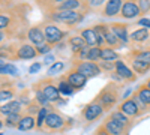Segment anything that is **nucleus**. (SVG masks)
Returning <instances> with one entry per match:
<instances>
[{
	"mask_svg": "<svg viewBox=\"0 0 150 135\" xmlns=\"http://www.w3.org/2000/svg\"><path fill=\"white\" fill-rule=\"evenodd\" d=\"M120 90H122V86H119L117 83H107L104 87L98 92V95L95 96V102H98L104 108V111H110L112 110L117 102H119V98H120Z\"/></svg>",
	"mask_w": 150,
	"mask_h": 135,
	"instance_id": "1",
	"label": "nucleus"
},
{
	"mask_svg": "<svg viewBox=\"0 0 150 135\" xmlns=\"http://www.w3.org/2000/svg\"><path fill=\"white\" fill-rule=\"evenodd\" d=\"M57 84H59V78H54V77H45L44 80L41 81H38L35 84V87H38L44 95L45 98L51 102H59L60 99V92H59V87H57Z\"/></svg>",
	"mask_w": 150,
	"mask_h": 135,
	"instance_id": "2",
	"label": "nucleus"
},
{
	"mask_svg": "<svg viewBox=\"0 0 150 135\" xmlns=\"http://www.w3.org/2000/svg\"><path fill=\"white\" fill-rule=\"evenodd\" d=\"M87 11H57V12H50L48 18L56 23H63L68 26H75L78 24L84 17Z\"/></svg>",
	"mask_w": 150,
	"mask_h": 135,
	"instance_id": "3",
	"label": "nucleus"
},
{
	"mask_svg": "<svg viewBox=\"0 0 150 135\" xmlns=\"http://www.w3.org/2000/svg\"><path fill=\"white\" fill-rule=\"evenodd\" d=\"M71 125H74V120L65 117L63 114L57 111H51L47 116L44 126L47 128V131H51V132H65Z\"/></svg>",
	"mask_w": 150,
	"mask_h": 135,
	"instance_id": "4",
	"label": "nucleus"
},
{
	"mask_svg": "<svg viewBox=\"0 0 150 135\" xmlns=\"http://www.w3.org/2000/svg\"><path fill=\"white\" fill-rule=\"evenodd\" d=\"M72 69L78 71L80 74L89 80V78H95L98 75H101L102 71L99 68L98 63L95 62H89V60H84V62H72Z\"/></svg>",
	"mask_w": 150,
	"mask_h": 135,
	"instance_id": "5",
	"label": "nucleus"
},
{
	"mask_svg": "<svg viewBox=\"0 0 150 135\" xmlns=\"http://www.w3.org/2000/svg\"><path fill=\"white\" fill-rule=\"evenodd\" d=\"M44 33H45L47 44L51 45V47L57 45V44L68 35L65 30L59 29L57 26H54V24H45V26H44Z\"/></svg>",
	"mask_w": 150,
	"mask_h": 135,
	"instance_id": "6",
	"label": "nucleus"
},
{
	"mask_svg": "<svg viewBox=\"0 0 150 135\" xmlns=\"http://www.w3.org/2000/svg\"><path fill=\"white\" fill-rule=\"evenodd\" d=\"M119 111H122L125 116H128L129 119H135V117H138L141 116V110L138 107V104L135 102V99L131 96V98H126V99H123L119 105Z\"/></svg>",
	"mask_w": 150,
	"mask_h": 135,
	"instance_id": "7",
	"label": "nucleus"
},
{
	"mask_svg": "<svg viewBox=\"0 0 150 135\" xmlns=\"http://www.w3.org/2000/svg\"><path fill=\"white\" fill-rule=\"evenodd\" d=\"M26 38L29 39V44H32V45H33V47H36V48H39V47H42V45H45V44H47L44 29H42V27H39V26L29 27Z\"/></svg>",
	"mask_w": 150,
	"mask_h": 135,
	"instance_id": "8",
	"label": "nucleus"
},
{
	"mask_svg": "<svg viewBox=\"0 0 150 135\" xmlns=\"http://www.w3.org/2000/svg\"><path fill=\"white\" fill-rule=\"evenodd\" d=\"M102 113H104V108L99 105L98 102L92 101V102H89L87 105H84L83 111H81V116L87 122H95V120H98L99 117L102 116Z\"/></svg>",
	"mask_w": 150,
	"mask_h": 135,
	"instance_id": "9",
	"label": "nucleus"
},
{
	"mask_svg": "<svg viewBox=\"0 0 150 135\" xmlns=\"http://www.w3.org/2000/svg\"><path fill=\"white\" fill-rule=\"evenodd\" d=\"M66 78V81L72 86V89L75 92H78L81 89L86 87V84H87V78L83 75V74H80L78 71H75V69H71L66 75H63Z\"/></svg>",
	"mask_w": 150,
	"mask_h": 135,
	"instance_id": "10",
	"label": "nucleus"
},
{
	"mask_svg": "<svg viewBox=\"0 0 150 135\" xmlns=\"http://www.w3.org/2000/svg\"><path fill=\"white\" fill-rule=\"evenodd\" d=\"M114 71H116L117 77L120 80H125V81H128V83H132V81L137 80V74L129 66H126V63H125L122 59L116 60V69Z\"/></svg>",
	"mask_w": 150,
	"mask_h": 135,
	"instance_id": "11",
	"label": "nucleus"
},
{
	"mask_svg": "<svg viewBox=\"0 0 150 135\" xmlns=\"http://www.w3.org/2000/svg\"><path fill=\"white\" fill-rule=\"evenodd\" d=\"M21 42H15V41H6L3 45H0V59H6V60H15L17 57V51Z\"/></svg>",
	"mask_w": 150,
	"mask_h": 135,
	"instance_id": "12",
	"label": "nucleus"
},
{
	"mask_svg": "<svg viewBox=\"0 0 150 135\" xmlns=\"http://www.w3.org/2000/svg\"><path fill=\"white\" fill-rule=\"evenodd\" d=\"M141 15L138 3L137 2H123L122 11H120V17L125 20H135Z\"/></svg>",
	"mask_w": 150,
	"mask_h": 135,
	"instance_id": "13",
	"label": "nucleus"
},
{
	"mask_svg": "<svg viewBox=\"0 0 150 135\" xmlns=\"http://www.w3.org/2000/svg\"><path fill=\"white\" fill-rule=\"evenodd\" d=\"M35 57H38L36 47H33L32 44H27V42H21L18 47L15 60H32Z\"/></svg>",
	"mask_w": 150,
	"mask_h": 135,
	"instance_id": "14",
	"label": "nucleus"
},
{
	"mask_svg": "<svg viewBox=\"0 0 150 135\" xmlns=\"http://www.w3.org/2000/svg\"><path fill=\"white\" fill-rule=\"evenodd\" d=\"M110 29L111 32L114 33L117 36V39L122 42V44H128L131 39H129V33H128V29L129 26L128 24H125V23H111L110 24Z\"/></svg>",
	"mask_w": 150,
	"mask_h": 135,
	"instance_id": "15",
	"label": "nucleus"
},
{
	"mask_svg": "<svg viewBox=\"0 0 150 135\" xmlns=\"http://www.w3.org/2000/svg\"><path fill=\"white\" fill-rule=\"evenodd\" d=\"M122 6H123L122 0H108V2H105V5H104V9H102V14L101 15H104L107 18L120 15Z\"/></svg>",
	"mask_w": 150,
	"mask_h": 135,
	"instance_id": "16",
	"label": "nucleus"
},
{
	"mask_svg": "<svg viewBox=\"0 0 150 135\" xmlns=\"http://www.w3.org/2000/svg\"><path fill=\"white\" fill-rule=\"evenodd\" d=\"M15 93H17L15 86L12 84L11 81L5 80L2 89H0V102H9V101H12V98H15Z\"/></svg>",
	"mask_w": 150,
	"mask_h": 135,
	"instance_id": "17",
	"label": "nucleus"
},
{
	"mask_svg": "<svg viewBox=\"0 0 150 135\" xmlns=\"http://www.w3.org/2000/svg\"><path fill=\"white\" fill-rule=\"evenodd\" d=\"M108 119L110 120H112V122H116L117 125H120L125 131H129V128H131V125H132V122H131V119L128 117V116H125L122 111H111L110 113V116H108Z\"/></svg>",
	"mask_w": 150,
	"mask_h": 135,
	"instance_id": "18",
	"label": "nucleus"
},
{
	"mask_svg": "<svg viewBox=\"0 0 150 135\" xmlns=\"http://www.w3.org/2000/svg\"><path fill=\"white\" fill-rule=\"evenodd\" d=\"M80 36L84 39L86 45L89 47V48L98 47V35H96V32H95V29H93V27L81 30V35H80Z\"/></svg>",
	"mask_w": 150,
	"mask_h": 135,
	"instance_id": "19",
	"label": "nucleus"
},
{
	"mask_svg": "<svg viewBox=\"0 0 150 135\" xmlns=\"http://www.w3.org/2000/svg\"><path fill=\"white\" fill-rule=\"evenodd\" d=\"M68 44H69L71 50L74 53V57L77 56L80 51L86 50V48H89V47L86 45V42H84V39L81 38V36H71V38L68 39Z\"/></svg>",
	"mask_w": 150,
	"mask_h": 135,
	"instance_id": "20",
	"label": "nucleus"
},
{
	"mask_svg": "<svg viewBox=\"0 0 150 135\" xmlns=\"http://www.w3.org/2000/svg\"><path fill=\"white\" fill-rule=\"evenodd\" d=\"M134 95L141 101V104H143L146 108L150 110V89L147 87L146 84H141L140 87L134 92Z\"/></svg>",
	"mask_w": 150,
	"mask_h": 135,
	"instance_id": "21",
	"label": "nucleus"
},
{
	"mask_svg": "<svg viewBox=\"0 0 150 135\" xmlns=\"http://www.w3.org/2000/svg\"><path fill=\"white\" fill-rule=\"evenodd\" d=\"M149 38H150V33H149V30L144 29V27L134 30V32L131 33V36H129V39H131L132 42H135V44H143V42L149 41Z\"/></svg>",
	"mask_w": 150,
	"mask_h": 135,
	"instance_id": "22",
	"label": "nucleus"
},
{
	"mask_svg": "<svg viewBox=\"0 0 150 135\" xmlns=\"http://www.w3.org/2000/svg\"><path fill=\"white\" fill-rule=\"evenodd\" d=\"M102 126L107 129V132H108L110 135H125V134H126V131H125L120 125H117L116 122H112V120H110V119H107V120L104 122Z\"/></svg>",
	"mask_w": 150,
	"mask_h": 135,
	"instance_id": "23",
	"label": "nucleus"
},
{
	"mask_svg": "<svg viewBox=\"0 0 150 135\" xmlns=\"http://www.w3.org/2000/svg\"><path fill=\"white\" fill-rule=\"evenodd\" d=\"M119 59H120V54L114 50V48L104 47L101 50V60L102 62H116Z\"/></svg>",
	"mask_w": 150,
	"mask_h": 135,
	"instance_id": "24",
	"label": "nucleus"
},
{
	"mask_svg": "<svg viewBox=\"0 0 150 135\" xmlns=\"http://www.w3.org/2000/svg\"><path fill=\"white\" fill-rule=\"evenodd\" d=\"M129 65L132 66V71L135 74H146L150 69L149 63L143 62V60H138V59H134V57H129Z\"/></svg>",
	"mask_w": 150,
	"mask_h": 135,
	"instance_id": "25",
	"label": "nucleus"
},
{
	"mask_svg": "<svg viewBox=\"0 0 150 135\" xmlns=\"http://www.w3.org/2000/svg\"><path fill=\"white\" fill-rule=\"evenodd\" d=\"M36 126V117L33 116H27V114H23V119L18 123L17 129L18 131H30Z\"/></svg>",
	"mask_w": 150,
	"mask_h": 135,
	"instance_id": "26",
	"label": "nucleus"
},
{
	"mask_svg": "<svg viewBox=\"0 0 150 135\" xmlns=\"http://www.w3.org/2000/svg\"><path fill=\"white\" fill-rule=\"evenodd\" d=\"M57 87H59V92L60 95H65V96H72L75 93V90L72 89V86L66 81V78L62 75L59 77V84H57Z\"/></svg>",
	"mask_w": 150,
	"mask_h": 135,
	"instance_id": "27",
	"label": "nucleus"
},
{
	"mask_svg": "<svg viewBox=\"0 0 150 135\" xmlns=\"http://www.w3.org/2000/svg\"><path fill=\"white\" fill-rule=\"evenodd\" d=\"M126 57L138 59V60H143V62L150 65V50H132L126 54Z\"/></svg>",
	"mask_w": 150,
	"mask_h": 135,
	"instance_id": "28",
	"label": "nucleus"
},
{
	"mask_svg": "<svg viewBox=\"0 0 150 135\" xmlns=\"http://www.w3.org/2000/svg\"><path fill=\"white\" fill-rule=\"evenodd\" d=\"M33 92H35V98H33V99H35L38 104H39L41 107H45V108H51V110H54V108L51 107V102H50V101L47 99L45 95H44L39 89H38V87H33Z\"/></svg>",
	"mask_w": 150,
	"mask_h": 135,
	"instance_id": "29",
	"label": "nucleus"
},
{
	"mask_svg": "<svg viewBox=\"0 0 150 135\" xmlns=\"http://www.w3.org/2000/svg\"><path fill=\"white\" fill-rule=\"evenodd\" d=\"M51 111H54V110H51V108H45V107L41 108V111L38 113V116H36V128H38V129H42V128H44L45 120H47V116L51 113Z\"/></svg>",
	"mask_w": 150,
	"mask_h": 135,
	"instance_id": "30",
	"label": "nucleus"
},
{
	"mask_svg": "<svg viewBox=\"0 0 150 135\" xmlns=\"http://www.w3.org/2000/svg\"><path fill=\"white\" fill-rule=\"evenodd\" d=\"M17 74H18V69L12 63H0V77H5V75L15 77Z\"/></svg>",
	"mask_w": 150,
	"mask_h": 135,
	"instance_id": "31",
	"label": "nucleus"
},
{
	"mask_svg": "<svg viewBox=\"0 0 150 135\" xmlns=\"http://www.w3.org/2000/svg\"><path fill=\"white\" fill-rule=\"evenodd\" d=\"M65 66H66L65 62H54L51 66L48 68V71H47V77H54V75H57V74L63 72Z\"/></svg>",
	"mask_w": 150,
	"mask_h": 135,
	"instance_id": "32",
	"label": "nucleus"
},
{
	"mask_svg": "<svg viewBox=\"0 0 150 135\" xmlns=\"http://www.w3.org/2000/svg\"><path fill=\"white\" fill-rule=\"evenodd\" d=\"M21 119H23V114L12 113V114H9V116L5 119V125H6V126H9V128H17V126H18V123L21 122Z\"/></svg>",
	"mask_w": 150,
	"mask_h": 135,
	"instance_id": "33",
	"label": "nucleus"
},
{
	"mask_svg": "<svg viewBox=\"0 0 150 135\" xmlns=\"http://www.w3.org/2000/svg\"><path fill=\"white\" fill-rule=\"evenodd\" d=\"M101 50H102V48H99V47L89 48L87 60H89V62H95V63H98V60H101Z\"/></svg>",
	"mask_w": 150,
	"mask_h": 135,
	"instance_id": "34",
	"label": "nucleus"
},
{
	"mask_svg": "<svg viewBox=\"0 0 150 135\" xmlns=\"http://www.w3.org/2000/svg\"><path fill=\"white\" fill-rule=\"evenodd\" d=\"M9 108H11V113H18V114H23V104L18 101V99H12L8 102Z\"/></svg>",
	"mask_w": 150,
	"mask_h": 135,
	"instance_id": "35",
	"label": "nucleus"
},
{
	"mask_svg": "<svg viewBox=\"0 0 150 135\" xmlns=\"http://www.w3.org/2000/svg\"><path fill=\"white\" fill-rule=\"evenodd\" d=\"M137 3H138V8H140L141 15L149 14V12H150V2H146V0H140V2H137Z\"/></svg>",
	"mask_w": 150,
	"mask_h": 135,
	"instance_id": "36",
	"label": "nucleus"
},
{
	"mask_svg": "<svg viewBox=\"0 0 150 135\" xmlns=\"http://www.w3.org/2000/svg\"><path fill=\"white\" fill-rule=\"evenodd\" d=\"M101 71H112L116 69V62H98Z\"/></svg>",
	"mask_w": 150,
	"mask_h": 135,
	"instance_id": "37",
	"label": "nucleus"
},
{
	"mask_svg": "<svg viewBox=\"0 0 150 135\" xmlns=\"http://www.w3.org/2000/svg\"><path fill=\"white\" fill-rule=\"evenodd\" d=\"M51 45H48V44H45V45H42V47H39V48H36L38 50V56H41V54H48L50 51H51Z\"/></svg>",
	"mask_w": 150,
	"mask_h": 135,
	"instance_id": "38",
	"label": "nucleus"
},
{
	"mask_svg": "<svg viewBox=\"0 0 150 135\" xmlns=\"http://www.w3.org/2000/svg\"><path fill=\"white\" fill-rule=\"evenodd\" d=\"M138 26H143L144 29H150V18H147V17H144V18H140L138 20Z\"/></svg>",
	"mask_w": 150,
	"mask_h": 135,
	"instance_id": "39",
	"label": "nucleus"
},
{
	"mask_svg": "<svg viewBox=\"0 0 150 135\" xmlns=\"http://www.w3.org/2000/svg\"><path fill=\"white\" fill-rule=\"evenodd\" d=\"M8 38H9V33L5 30H0V45H3L8 41Z\"/></svg>",
	"mask_w": 150,
	"mask_h": 135,
	"instance_id": "40",
	"label": "nucleus"
},
{
	"mask_svg": "<svg viewBox=\"0 0 150 135\" xmlns=\"http://www.w3.org/2000/svg\"><path fill=\"white\" fill-rule=\"evenodd\" d=\"M41 66H42V63H39V62H38V63H33V65L29 68V74H36L38 71L41 69Z\"/></svg>",
	"mask_w": 150,
	"mask_h": 135,
	"instance_id": "41",
	"label": "nucleus"
},
{
	"mask_svg": "<svg viewBox=\"0 0 150 135\" xmlns=\"http://www.w3.org/2000/svg\"><path fill=\"white\" fill-rule=\"evenodd\" d=\"M96 135H110L108 132H107V129L101 125V126H99L98 129H96Z\"/></svg>",
	"mask_w": 150,
	"mask_h": 135,
	"instance_id": "42",
	"label": "nucleus"
},
{
	"mask_svg": "<svg viewBox=\"0 0 150 135\" xmlns=\"http://www.w3.org/2000/svg\"><path fill=\"white\" fill-rule=\"evenodd\" d=\"M44 62H45V65H53V63H54V60H53V57H51V56H47Z\"/></svg>",
	"mask_w": 150,
	"mask_h": 135,
	"instance_id": "43",
	"label": "nucleus"
},
{
	"mask_svg": "<svg viewBox=\"0 0 150 135\" xmlns=\"http://www.w3.org/2000/svg\"><path fill=\"white\" fill-rule=\"evenodd\" d=\"M3 125H5V122H3L2 119H0V129H2V128H3Z\"/></svg>",
	"mask_w": 150,
	"mask_h": 135,
	"instance_id": "44",
	"label": "nucleus"
},
{
	"mask_svg": "<svg viewBox=\"0 0 150 135\" xmlns=\"http://www.w3.org/2000/svg\"><path fill=\"white\" fill-rule=\"evenodd\" d=\"M146 86H147V87H149V89H150V78H149V80H147V81H146Z\"/></svg>",
	"mask_w": 150,
	"mask_h": 135,
	"instance_id": "45",
	"label": "nucleus"
},
{
	"mask_svg": "<svg viewBox=\"0 0 150 135\" xmlns=\"http://www.w3.org/2000/svg\"><path fill=\"white\" fill-rule=\"evenodd\" d=\"M6 5H8V3H3V5H0V12H2V9H3V8H5Z\"/></svg>",
	"mask_w": 150,
	"mask_h": 135,
	"instance_id": "46",
	"label": "nucleus"
},
{
	"mask_svg": "<svg viewBox=\"0 0 150 135\" xmlns=\"http://www.w3.org/2000/svg\"><path fill=\"white\" fill-rule=\"evenodd\" d=\"M3 83H5V80H2V78H0V89H2V86H3Z\"/></svg>",
	"mask_w": 150,
	"mask_h": 135,
	"instance_id": "47",
	"label": "nucleus"
},
{
	"mask_svg": "<svg viewBox=\"0 0 150 135\" xmlns=\"http://www.w3.org/2000/svg\"><path fill=\"white\" fill-rule=\"evenodd\" d=\"M0 63H3V60H2V59H0Z\"/></svg>",
	"mask_w": 150,
	"mask_h": 135,
	"instance_id": "48",
	"label": "nucleus"
}]
</instances>
